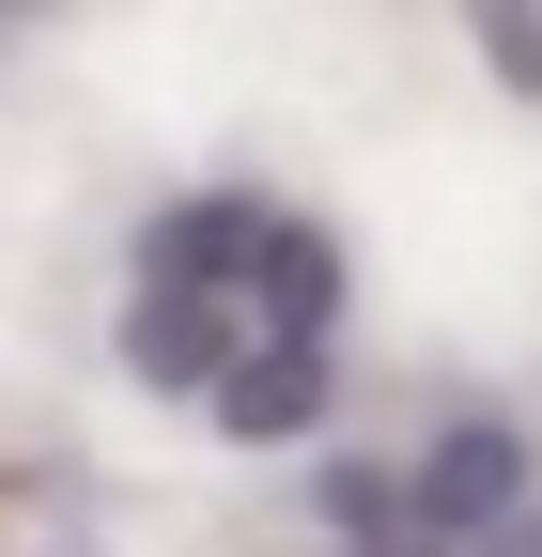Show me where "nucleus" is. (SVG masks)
I'll return each instance as SVG.
<instances>
[{"label":"nucleus","mask_w":542,"mask_h":557,"mask_svg":"<svg viewBox=\"0 0 542 557\" xmlns=\"http://www.w3.org/2000/svg\"><path fill=\"white\" fill-rule=\"evenodd\" d=\"M403 511H419L434 557H481L512 511H542V496H527V434H512V418H449V434L403 465Z\"/></svg>","instance_id":"f257e3e1"},{"label":"nucleus","mask_w":542,"mask_h":557,"mask_svg":"<svg viewBox=\"0 0 542 557\" xmlns=\"http://www.w3.org/2000/svg\"><path fill=\"white\" fill-rule=\"evenodd\" d=\"M325 403H342V357H248L201 418H218L233 449H295V434H325Z\"/></svg>","instance_id":"f03ea898"},{"label":"nucleus","mask_w":542,"mask_h":557,"mask_svg":"<svg viewBox=\"0 0 542 557\" xmlns=\"http://www.w3.org/2000/svg\"><path fill=\"white\" fill-rule=\"evenodd\" d=\"M481 557H542V511H512V527H496V542H481Z\"/></svg>","instance_id":"7ed1b4c3"}]
</instances>
